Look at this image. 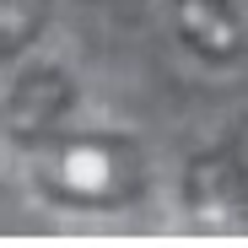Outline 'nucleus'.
Returning a JSON list of instances; mask_svg holds the SVG:
<instances>
[{"mask_svg": "<svg viewBox=\"0 0 248 248\" xmlns=\"http://www.w3.org/2000/svg\"><path fill=\"white\" fill-rule=\"evenodd\" d=\"M135 184V156L119 140H65L44 162V189L70 205H124Z\"/></svg>", "mask_w": 248, "mask_h": 248, "instance_id": "obj_1", "label": "nucleus"}, {"mask_svg": "<svg viewBox=\"0 0 248 248\" xmlns=\"http://www.w3.org/2000/svg\"><path fill=\"white\" fill-rule=\"evenodd\" d=\"M70 103V87H65V76L60 70H32L27 81H16V92H11V130L16 135H44L49 124L65 113Z\"/></svg>", "mask_w": 248, "mask_h": 248, "instance_id": "obj_4", "label": "nucleus"}, {"mask_svg": "<svg viewBox=\"0 0 248 248\" xmlns=\"http://www.w3.org/2000/svg\"><path fill=\"white\" fill-rule=\"evenodd\" d=\"M49 22V0H0V54L22 49Z\"/></svg>", "mask_w": 248, "mask_h": 248, "instance_id": "obj_5", "label": "nucleus"}, {"mask_svg": "<svg viewBox=\"0 0 248 248\" xmlns=\"http://www.w3.org/2000/svg\"><path fill=\"white\" fill-rule=\"evenodd\" d=\"M243 205V178L227 156H200L189 168V211L205 227H232Z\"/></svg>", "mask_w": 248, "mask_h": 248, "instance_id": "obj_2", "label": "nucleus"}, {"mask_svg": "<svg viewBox=\"0 0 248 248\" xmlns=\"http://www.w3.org/2000/svg\"><path fill=\"white\" fill-rule=\"evenodd\" d=\"M173 11H178V32L200 54L232 60L243 49V32H237V16H232L227 0H173Z\"/></svg>", "mask_w": 248, "mask_h": 248, "instance_id": "obj_3", "label": "nucleus"}]
</instances>
